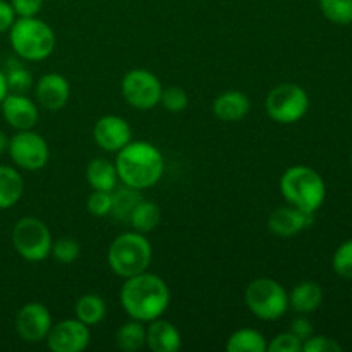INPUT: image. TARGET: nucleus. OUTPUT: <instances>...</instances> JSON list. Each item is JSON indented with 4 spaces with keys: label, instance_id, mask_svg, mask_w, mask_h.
I'll use <instances>...</instances> for the list:
<instances>
[{
    "label": "nucleus",
    "instance_id": "39448f33",
    "mask_svg": "<svg viewBox=\"0 0 352 352\" xmlns=\"http://www.w3.org/2000/svg\"><path fill=\"white\" fill-rule=\"evenodd\" d=\"M151 260H153V248L148 237L138 230L119 234L110 243L107 251L110 270L120 278H129L141 272H146Z\"/></svg>",
    "mask_w": 352,
    "mask_h": 352
},
{
    "label": "nucleus",
    "instance_id": "c756f323",
    "mask_svg": "<svg viewBox=\"0 0 352 352\" xmlns=\"http://www.w3.org/2000/svg\"><path fill=\"white\" fill-rule=\"evenodd\" d=\"M332 268L339 277L352 280V239L344 241L332 256Z\"/></svg>",
    "mask_w": 352,
    "mask_h": 352
},
{
    "label": "nucleus",
    "instance_id": "f257e3e1",
    "mask_svg": "<svg viewBox=\"0 0 352 352\" xmlns=\"http://www.w3.org/2000/svg\"><path fill=\"white\" fill-rule=\"evenodd\" d=\"M119 298L122 309L129 318L150 323L167 311L170 305V289L160 275L146 270L124 278Z\"/></svg>",
    "mask_w": 352,
    "mask_h": 352
},
{
    "label": "nucleus",
    "instance_id": "f8f14e48",
    "mask_svg": "<svg viewBox=\"0 0 352 352\" xmlns=\"http://www.w3.org/2000/svg\"><path fill=\"white\" fill-rule=\"evenodd\" d=\"M54 320L50 309L41 302H26L16 315V332L24 342L38 344L47 339Z\"/></svg>",
    "mask_w": 352,
    "mask_h": 352
},
{
    "label": "nucleus",
    "instance_id": "f03ea898",
    "mask_svg": "<svg viewBox=\"0 0 352 352\" xmlns=\"http://www.w3.org/2000/svg\"><path fill=\"white\" fill-rule=\"evenodd\" d=\"M116 168L120 184L144 191L160 182L165 172L162 151L148 141H129L117 151Z\"/></svg>",
    "mask_w": 352,
    "mask_h": 352
},
{
    "label": "nucleus",
    "instance_id": "6e6552de",
    "mask_svg": "<svg viewBox=\"0 0 352 352\" xmlns=\"http://www.w3.org/2000/svg\"><path fill=\"white\" fill-rule=\"evenodd\" d=\"M265 110L274 122L296 124L308 113L309 95L296 82H282L272 88L265 98Z\"/></svg>",
    "mask_w": 352,
    "mask_h": 352
},
{
    "label": "nucleus",
    "instance_id": "dca6fc26",
    "mask_svg": "<svg viewBox=\"0 0 352 352\" xmlns=\"http://www.w3.org/2000/svg\"><path fill=\"white\" fill-rule=\"evenodd\" d=\"M315 220V213L302 212L296 206L287 205L274 210L268 217V230L277 237L298 236L305 229H308Z\"/></svg>",
    "mask_w": 352,
    "mask_h": 352
},
{
    "label": "nucleus",
    "instance_id": "4be33fe9",
    "mask_svg": "<svg viewBox=\"0 0 352 352\" xmlns=\"http://www.w3.org/2000/svg\"><path fill=\"white\" fill-rule=\"evenodd\" d=\"M74 315L79 322L88 325L89 329L98 323H102L107 316V305L103 301L102 296L98 294H82L81 298L76 301L74 306Z\"/></svg>",
    "mask_w": 352,
    "mask_h": 352
},
{
    "label": "nucleus",
    "instance_id": "423d86ee",
    "mask_svg": "<svg viewBox=\"0 0 352 352\" xmlns=\"http://www.w3.org/2000/svg\"><path fill=\"white\" fill-rule=\"evenodd\" d=\"M248 309L263 322H275L289 309V292L280 282L270 277L254 278L244 291Z\"/></svg>",
    "mask_w": 352,
    "mask_h": 352
},
{
    "label": "nucleus",
    "instance_id": "ddd939ff",
    "mask_svg": "<svg viewBox=\"0 0 352 352\" xmlns=\"http://www.w3.org/2000/svg\"><path fill=\"white\" fill-rule=\"evenodd\" d=\"M93 140L103 151L117 153L129 141H133V129H131L129 122L126 119L109 113V116L100 117L95 122Z\"/></svg>",
    "mask_w": 352,
    "mask_h": 352
},
{
    "label": "nucleus",
    "instance_id": "bb28decb",
    "mask_svg": "<svg viewBox=\"0 0 352 352\" xmlns=\"http://www.w3.org/2000/svg\"><path fill=\"white\" fill-rule=\"evenodd\" d=\"M320 10L330 23L347 26L352 24V0H320Z\"/></svg>",
    "mask_w": 352,
    "mask_h": 352
},
{
    "label": "nucleus",
    "instance_id": "aec40b11",
    "mask_svg": "<svg viewBox=\"0 0 352 352\" xmlns=\"http://www.w3.org/2000/svg\"><path fill=\"white\" fill-rule=\"evenodd\" d=\"M86 181L96 191H113L119 186L116 164L103 157L93 158L86 165Z\"/></svg>",
    "mask_w": 352,
    "mask_h": 352
},
{
    "label": "nucleus",
    "instance_id": "cd10ccee",
    "mask_svg": "<svg viewBox=\"0 0 352 352\" xmlns=\"http://www.w3.org/2000/svg\"><path fill=\"white\" fill-rule=\"evenodd\" d=\"M7 86L12 93H26L33 88V74L21 62L10 60L6 71Z\"/></svg>",
    "mask_w": 352,
    "mask_h": 352
},
{
    "label": "nucleus",
    "instance_id": "473e14b6",
    "mask_svg": "<svg viewBox=\"0 0 352 352\" xmlns=\"http://www.w3.org/2000/svg\"><path fill=\"white\" fill-rule=\"evenodd\" d=\"M270 352H302V340H299L294 333L282 332L268 342V349Z\"/></svg>",
    "mask_w": 352,
    "mask_h": 352
},
{
    "label": "nucleus",
    "instance_id": "9d476101",
    "mask_svg": "<svg viewBox=\"0 0 352 352\" xmlns=\"http://www.w3.org/2000/svg\"><path fill=\"white\" fill-rule=\"evenodd\" d=\"M9 153L10 160L14 165L23 170L34 172L43 168L50 158V148H48L47 140L36 131L26 129L17 131L9 141Z\"/></svg>",
    "mask_w": 352,
    "mask_h": 352
},
{
    "label": "nucleus",
    "instance_id": "6ab92c4d",
    "mask_svg": "<svg viewBox=\"0 0 352 352\" xmlns=\"http://www.w3.org/2000/svg\"><path fill=\"white\" fill-rule=\"evenodd\" d=\"M323 289L320 284L313 280L299 282L291 292H289V308L294 309L298 315H311L322 306Z\"/></svg>",
    "mask_w": 352,
    "mask_h": 352
},
{
    "label": "nucleus",
    "instance_id": "a878e982",
    "mask_svg": "<svg viewBox=\"0 0 352 352\" xmlns=\"http://www.w3.org/2000/svg\"><path fill=\"white\" fill-rule=\"evenodd\" d=\"M143 191H138V189L129 188V186H117L112 191V210H110V215L113 217L119 222L127 223L129 222L131 212L134 210V206L143 199Z\"/></svg>",
    "mask_w": 352,
    "mask_h": 352
},
{
    "label": "nucleus",
    "instance_id": "1a4fd4ad",
    "mask_svg": "<svg viewBox=\"0 0 352 352\" xmlns=\"http://www.w3.org/2000/svg\"><path fill=\"white\" fill-rule=\"evenodd\" d=\"M120 91L133 109L153 110L160 105L164 86L158 76L148 69H131L120 81Z\"/></svg>",
    "mask_w": 352,
    "mask_h": 352
},
{
    "label": "nucleus",
    "instance_id": "412c9836",
    "mask_svg": "<svg viewBox=\"0 0 352 352\" xmlns=\"http://www.w3.org/2000/svg\"><path fill=\"white\" fill-rule=\"evenodd\" d=\"M24 195V179L10 165H0V210H9L21 201Z\"/></svg>",
    "mask_w": 352,
    "mask_h": 352
},
{
    "label": "nucleus",
    "instance_id": "0eeeda50",
    "mask_svg": "<svg viewBox=\"0 0 352 352\" xmlns=\"http://www.w3.org/2000/svg\"><path fill=\"white\" fill-rule=\"evenodd\" d=\"M52 232L43 220L23 217L12 229V246L16 253L30 263L45 261L52 253Z\"/></svg>",
    "mask_w": 352,
    "mask_h": 352
},
{
    "label": "nucleus",
    "instance_id": "f704fd0d",
    "mask_svg": "<svg viewBox=\"0 0 352 352\" xmlns=\"http://www.w3.org/2000/svg\"><path fill=\"white\" fill-rule=\"evenodd\" d=\"M10 6L17 17H34L40 14L43 0H10Z\"/></svg>",
    "mask_w": 352,
    "mask_h": 352
},
{
    "label": "nucleus",
    "instance_id": "f3484780",
    "mask_svg": "<svg viewBox=\"0 0 352 352\" xmlns=\"http://www.w3.org/2000/svg\"><path fill=\"white\" fill-rule=\"evenodd\" d=\"M251 100L239 89H227L220 93L212 103V112L222 122H239L250 113Z\"/></svg>",
    "mask_w": 352,
    "mask_h": 352
},
{
    "label": "nucleus",
    "instance_id": "72a5a7b5",
    "mask_svg": "<svg viewBox=\"0 0 352 352\" xmlns=\"http://www.w3.org/2000/svg\"><path fill=\"white\" fill-rule=\"evenodd\" d=\"M344 347L336 339L327 336H315L302 342V352H342Z\"/></svg>",
    "mask_w": 352,
    "mask_h": 352
},
{
    "label": "nucleus",
    "instance_id": "7c9ffc66",
    "mask_svg": "<svg viewBox=\"0 0 352 352\" xmlns=\"http://www.w3.org/2000/svg\"><path fill=\"white\" fill-rule=\"evenodd\" d=\"M160 103L168 112L179 113L188 109L189 96L186 89L181 88V86H168V88H164V91H162Z\"/></svg>",
    "mask_w": 352,
    "mask_h": 352
},
{
    "label": "nucleus",
    "instance_id": "20e7f679",
    "mask_svg": "<svg viewBox=\"0 0 352 352\" xmlns=\"http://www.w3.org/2000/svg\"><path fill=\"white\" fill-rule=\"evenodd\" d=\"M9 43L14 54L26 62L45 60L57 45L55 31L40 17H17L9 30Z\"/></svg>",
    "mask_w": 352,
    "mask_h": 352
},
{
    "label": "nucleus",
    "instance_id": "393cba45",
    "mask_svg": "<svg viewBox=\"0 0 352 352\" xmlns=\"http://www.w3.org/2000/svg\"><path fill=\"white\" fill-rule=\"evenodd\" d=\"M268 342L256 329H239L227 339V352H267Z\"/></svg>",
    "mask_w": 352,
    "mask_h": 352
},
{
    "label": "nucleus",
    "instance_id": "a211bd4d",
    "mask_svg": "<svg viewBox=\"0 0 352 352\" xmlns=\"http://www.w3.org/2000/svg\"><path fill=\"white\" fill-rule=\"evenodd\" d=\"M146 346L151 352H177L182 347L181 332L174 323L160 316L148 323Z\"/></svg>",
    "mask_w": 352,
    "mask_h": 352
},
{
    "label": "nucleus",
    "instance_id": "58836bf2",
    "mask_svg": "<svg viewBox=\"0 0 352 352\" xmlns=\"http://www.w3.org/2000/svg\"><path fill=\"white\" fill-rule=\"evenodd\" d=\"M9 141H10V138L7 136L2 129H0V155H3L7 150H9Z\"/></svg>",
    "mask_w": 352,
    "mask_h": 352
},
{
    "label": "nucleus",
    "instance_id": "ea45409f",
    "mask_svg": "<svg viewBox=\"0 0 352 352\" xmlns=\"http://www.w3.org/2000/svg\"><path fill=\"white\" fill-rule=\"evenodd\" d=\"M351 167H352V153H351Z\"/></svg>",
    "mask_w": 352,
    "mask_h": 352
},
{
    "label": "nucleus",
    "instance_id": "7ed1b4c3",
    "mask_svg": "<svg viewBox=\"0 0 352 352\" xmlns=\"http://www.w3.org/2000/svg\"><path fill=\"white\" fill-rule=\"evenodd\" d=\"M280 195L287 205L308 213H316L327 198V184L322 175L308 165H292L282 174Z\"/></svg>",
    "mask_w": 352,
    "mask_h": 352
},
{
    "label": "nucleus",
    "instance_id": "2eb2a0df",
    "mask_svg": "<svg viewBox=\"0 0 352 352\" xmlns=\"http://www.w3.org/2000/svg\"><path fill=\"white\" fill-rule=\"evenodd\" d=\"M69 96H71V85L65 76L58 72H47L34 82V98L45 110L50 112L62 110L67 105Z\"/></svg>",
    "mask_w": 352,
    "mask_h": 352
},
{
    "label": "nucleus",
    "instance_id": "9b49d317",
    "mask_svg": "<svg viewBox=\"0 0 352 352\" xmlns=\"http://www.w3.org/2000/svg\"><path fill=\"white\" fill-rule=\"evenodd\" d=\"M45 342L52 352H82L91 342V332L78 318H67L52 325Z\"/></svg>",
    "mask_w": 352,
    "mask_h": 352
},
{
    "label": "nucleus",
    "instance_id": "e433bc0d",
    "mask_svg": "<svg viewBox=\"0 0 352 352\" xmlns=\"http://www.w3.org/2000/svg\"><path fill=\"white\" fill-rule=\"evenodd\" d=\"M16 19L17 16L16 12H14L10 2H7V0H0V34L7 33Z\"/></svg>",
    "mask_w": 352,
    "mask_h": 352
},
{
    "label": "nucleus",
    "instance_id": "4468645a",
    "mask_svg": "<svg viewBox=\"0 0 352 352\" xmlns=\"http://www.w3.org/2000/svg\"><path fill=\"white\" fill-rule=\"evenodd\" d=\"M6 122L16 131L33 129L38 122V105L26 93H7L0 103Z\"/></svg>",
    "mask_w": 352,
    "mask_h": 352
},
{
    "label": "nucleus",
    "instance_id": "4c0bfd02",
    "mask_svg": "<svg viewBox=\"0 0 352 352\" xmlns=\"http://www.w3.org/2000/svg\"><path fill=\"white\" fill-rule=\"evenodd\" d=\"M7 93H9V86H7V79H6V72L0 69V103H2V100L6 98Z\"/></svg>",
    "mask_w": 352,
    "mask_h": 352
},
{
    "label": "nucleus",
    "instance_id": "b1692460",
    "mask_svg": "<svg viewBox=\"0 0 352 352\" xmlns=\"http://www.w3.org/2000/svg\"><path fill=\"white\" fill-rule=\"evenodd\" d=\"M116 346L124 352H136L146 346V323L131 318L120 325L116 332Z\"/></svg>",
    "mask_w": 352,
    "mask_h": 352
},
{
    "label": "nucleus",
    "instance_id": "2f4dec72",
    "mask_svg": "<svg viewBox=\"0 0 352 352\" xmlns=\"http://www.w3.org/2000/svg\"><path fill=\"white\" fill-rule=\"evenodd\" d=\"M86 210H88L89 215L96 217V219H103V217L110 215L112 191H96V189H93L91 195L86 199Z\"/></svg>",
    "mask_w": 352,
    "mask_h": 352
},
{
    "label": "nucleus",
    "instance_id": "5701e85b",
    "mask_svg": "<svg viewBox=\"0 0 352 352\" xmlns=\"http://www.w3.org/2000/svg\"><path fill=\"white\" fill-rule=\"evenodd\" d=\"M162 222V210L157 203L148 201V199H141L134 210L131 212L129 217V226L133 230H138L141 234H148L151 230L157 229Z\"/></svg>",
    "mask_w": 352,
    "mask_h": 352
},
{
    "label": "nucleus",
    "instance_id": "c9c22d12",
    "mask_svg": "<svg viewBox=\"0 0 352 352\" xmlns=\"http://www.w3.org/2000/svg\"><path fill=\"white\" fill-rule=\"evenodd\" d=\"M291 332L294 333V336L298 337L299 340H302V342H305L306 339H309V337L315 333V332H313L311 322H309L308 316H306V315H299L298 318L292 320Z\"/></svg>",
    "mask_w": 352,
    "mask_h": 352
},
{
    "label": "nucleus",
    "instance_id": "c85d7f7f",
    "mask_svg": "<svg viewBox=\"0 0 352 352\" xmlns=\"http://www.w3.org/2000/svg\"><path fill=\"white\" fill-rule=\"evenodd\" d=\"M79 253H81V246H79L78 239L74 237H60V239L54 241L52 244V256H54L55 261L62 265L74 263L79 258Z\"/></svg>",
    "mask_w": 352,
    "mask_h": 352
}]
</instances>
